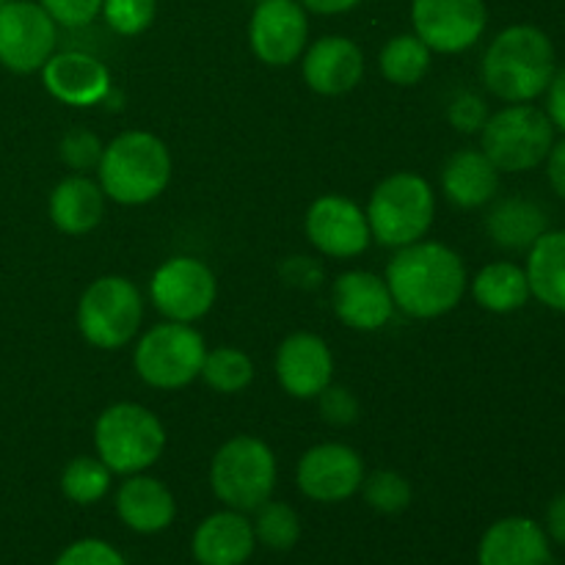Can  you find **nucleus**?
Returning <instances> with one entry per match:
<instances>
[{"instance_id":"obj_40","label":"nucleus","mask_w":565,"mask_h":565,"mask_svg":"<svg viewBox=\"0 0 565 565\" xmlns=\"http://www.w3.org/2000/svg\"><path fill=\"white\" fill-rule=\"evenodd\" d=\"M546 116L565 136V70H557L552 77L550 88H546Z\"/></svg>"},{"instance_id":"obj_5","label":"nucleus","mask_w":565,"mask_h":565,"mask_svg":"<svg viewBox=\"0 0 565 565\" xmlns=\"http://www.w3.org/2000/svg\"><path fill=\"white\" fill-rule=\"evenodd\" d=\"M94 450L114 475L152 469L166 450V428L152 408L141 403H114L94 423Z\"/></svg>"},{"instance_id":"obj_1","label":"nucleus","mask_w":565,"mask_h":565,"mask_svg":"<svg viewBox=\"0 0 565 565\" xmlns=\"http://www.w3.org/2000/svg\"><path fill=\"white\" fill-rule=\"evenodd\" d=\"M384 279L395 309L414 320L450 315L469 290V274L461 254L436 241H417L412 246L395 248Z\"/></svg>"},{"instance_id":"obj_13","label":"nucleus","mask_w":565,"mask_h":565,"mask_svg":"<svg viewBox=\"0 0 565 565\" xmlns=\"http://www.w3.org/2000/svg\"><path fill=\"white\" fill-rule=\"evenodd\" d=\"M309 11L298 0H257L248 20V47L265 66L301 61L309 44Z\"/></svg>"},{"instance_id":"obj_33","label":"nucleus","mask_w":565,"mask_h":565,"mask_svg":"<svg viewBox=\"0 0 565 565\" xmlns=\"http://www.w3.org/2000/svg\"><path fill=\"white\" fill-rule=\"evenodd\" d=\"M158 14V0H103V20L119 36H141Z\"/></svg>"},{"instance_id":"obj_17","label":"nucleus","mask_w":565,"mask_h":565,"mask_svg":"<svg viewBox=\"0 0 565 565\" xmlns=\"http://www.w3.org/2000/svg\"><path fill=\"white\" fill-rule=\"evenodd\" d=\"M42 83L53 99L70 108H94L110 94V70L83 50H61L42 66Z\"/></svg>"},{"instance_id":"obj_8","label":"nucleus","mask_w":565,"mask_h":565,"mask_svg":"<svg viewBox=\"0 0 565 565\" xmlns=\"http://www.w3.org/2000/svg\"><path fill=\"white\" fill-rule=\"evenodd\" d=\"M555 147V125L546 110L530 103L505 105L480 130V149L500 171L522 174L539 169Z\"/></svg>"},{"instance_id":"obj_10","label":"nucleus","mask_w":565,"mask_h":565,"mask_svg":"<svg viewBox=\"0 0 565 565\" xmlns=\"http://www.w3.org/2000/svg\"><path fill=\"white\" fill-rule=\"evenodd\" d=\"M149 298L166 320L196 323L218 298V279L207 263L188 254H177L154 268L149 281Z\"/></svg>"},{"instance_id":"obj_9","label":"nucleus","mask_w":565,"mask_h":565,"mask_svg":"<svg viewBox=\"0 0 565 565\" xmlns=\"http://www.w3.org/2000/svg\"><path fill=\"white\" fill-rule=\"evenodd\" d=\"M204 337L193 329V323H166L152 326L138 340L132 353V367L138 379L152 390L174 392L185 390L199 379L204 364Z\"/></svg>"},{"instance_id":"obj_42","label":"nucleus","mask_w":565,"mask_h":565,"mask_svg":"<svg viewBox=\"0 0 565 565\" xmlns=\"http://www.w3.org/2000/svg\"><path fill=\"white\" fill-rule=\"evenodd\" d=\"M544 530L546 535H550V541L565 546V491L563 494H557L555 500L550 502V508H546Z\"/></svg>"},{"instance_id":"obj_43","label":"nucleus","mask_w":565,"mask_h":565,"mask_svg":"<svg viewBox=\"0 0 565 565\" xmlns=\"http://www.w3.org/2000/svg\"><path fill=\"white\" fill-rule=\"evenodd\" d=\"M307 11L312 14H326V17H334V14H348V11L359 9L364 0H298Z\"/></svg>"},{"instance_id":"obj_2","label":"nucleus","mask_w":565,"mask_h":565,"mask_svg":"<svg viewBox=\"0 0 565 565\" xmlns=\"http://www.w3.org/2000/svg\"><path fill=\"white\" fill-rule=\"evenodd\" d=\"M557 72L552 39L535 25H508L491 39L480 64L486 88L508 105L533 103L546 94Z\"/></svg>"},{"instance_id":"obj_18","label":"nucleus","mask_w":565,"mask_h":565,"mask_svg":"<svg viewBox=\"0 0 565 565\" xmlns=\"http://www.w3.org/2000/svg\"><path fill=\"white\" fill-rule=\"evenodd\" d=\"M303 83L320 97H342L364 77V53L353 39L331 33L307 44L301 55Z\"/></svg>"},{"instance_id":"obj_28","label":"nucleus","mask_w":565,"mask_h":565,"mask_svg":"<svg viewBox=\"0 0 565 565\" xmlns=\"http://www.w3.org/2000/svg\"><path fill=\"white\" fill-rule=\"evenodd\" d=\"M430 61H434V50H430L414 31L392 36L390 42L381 47L379 55L381 75L401 88L417 86V83L428 75Z\"/></svg>"},{"instance_id":"obj_12","label":"nucleus","mask_w":565,"mask_h":565,"mask_svg":"<svg viewBox=\"0 0 565 565\" xmlns=\"http://www.w3.org/2000/svg\"><path fill=\"white\" fill-rule=\"evenodd\" d=\"M414 33L439 55L472 50L489 25L483 0H412Z\"/></svg>"},{"instance_id":"obj_34","label":"nucleus","mask_w":565,"mask_h":565,"mask_svg":"<svg viewBox=\"0 0 565 565\" xmlns=\"http://www.w3.org/2000/svg\"><path fill=\"white\" fill-rule=\"evenodd\" d=\"M105 143L99 136L88 127H72L58 143V158L64 160L66 169L75 174H86V171H97L99 160H103Z\"/></svg>"},{"instance_id":"obj_32","label":"nucleus","mask_w":565,"mask_h":565,"mask_svg":"<svg viewBox=\"0 0 565 565\" xmlns=\"http://www.w3.org/2000/svg\"><path fill=\"white\" fill-rule=\"evenodd\" d=\"M359 491H362L364 502L381 516H401L414 502L412 483H408L406 475L395 472V469H375V472L364 475V483Z\"/></svg>"},{"instance_id":"obj_41","label":"nucleus","mask_w":565,"mask_h":565,"mask_svg":"<svg viewBox=\"0 0 565 565\" xmlns=\"http://www.w3.org/2000/svg\"><path fill=\"white\" fill-rule=\"evenodd\" d=\"M544 163H546V180H550L552 191H555L561 199H565V138L563 141H555V147L550 149Z\"/></svg>"},{"instance_id":"obj_14","label":"nucleus","mask_w":565,"mask_h":565,"mask_svg":"<svg viewBox=\"0 0 565 565\" xmlns=\"http://www.w3.org/2000/svg\"><path fill=\"white\" fill-rule=\"evenodd\" d=\"M362 456L342 441L309 447L296 467V486L307 500L337 505L359 494L364 483Z\"/></svg>"},{"instance_id":"obj_25","label":"nucleus","mask_w":565,"mask_h":565,"mask_svg":"<svg viewBox=\"0 0 565 565\" xmlns=\"http://www.w3.org/2000/svg\"><path fill=\"white\" fill-rule=\"evenodd\" d=\"M524 274L530 281V296L552 312L565 315V230H546L527 248Z\"/></svg>"},{"instance_id":"obj_38","label":"nucleus","mask_w":565,"mask_h":565,"mask_svg":"<svg viewBox=\"0 0 565 565\" xmlns=\"http://www.w3.org/2000/svg\"><path fill=\"white\" fill-rule=\"evenodd\" d=\"M58 28H86L103 14V0H36Z\"/></svg>"},{"instance_id":"obj_19","label":"nucleus","mask_w":565,"mask_h":565,"mask_svg":"<svg viewBox=\"0 0 565 565\" xmlns=\"http://www.w3.org/2000/svg\"><path fill=\"white\" fill-rule=\"evenodd\" d=\"M331 307L337 320L353 331H381L395 315L386 279L370 270H345L331 285Z\"/></svg>"},{"instance_id":"obj_21","label":"nucleus","mask_w":565,"mask_h":565,"mask_svg":"<svg viewBox=\"0 0 565 565\" xmlns=\"http://www.w3.org/2000/svg\"><path fill=\"white\" fill-rule=\"evenodd\" d=\"M478 565H552V541L535 519L505 516L480 539Z\"/></svg>"},{"instance_id":"obj_30","label":"nucleus","mask_w":565,"mask_h":565,"mask_svg":"<svg viewBox=\"0 0 565 565\" xmlns=\"http://www.w3.org/2000/svg\"><path fill=\"white\" fill-rule=\"evenodd\" d=\"M114 472L97 456H77L61 472V494L75 505H97L110 491Z\"/></svg>"},{"instance_id":"obj_36","label":"nucleus","mask_w":565,"mask_h":565,"mask_svg":"<svg viewBox=\"0 0 565 565\" xmlns=\"http://www.w3.org/2000/svg\"><path fill=\"white\" fill-rule=\"evenodd\" d=\"M489 116V105H486V99L475 92H458L456 97L450 99V105H447V121H450L458 132H469V136L483 130Z\"/></svg>"},{"instance_id":"obj_6","label":"nucleus","mask_w":565,"mask_h":565,"mask_svg":"<svg viewBox=\"0 0 565 565\" xmlns=\"http://www.w3.org/2000/svg\"><path fill=\"white\" fill-rule=\"evenodd\" d=\"M279 463L259 436L241 434L215 450L210 461V489L224 508L254 513L274 497Z\"/></svg>"},{"instance_id":"obj_35","label":"nucleus","mask_w":565,"mask_h":565,"mask_svg":"<svg viewBox=\"0 0 565 565\" xmlns=\"http://www.w3.org/2000/svg\"><path fill=\"white\" fill-rule=\"evenodd\" d=\"M53 565H130L127 557L114 544L103 539H81L72 541Z\"/></svg>"},{"instance_id":"obj_22","label":"nucleus","mask_w":565,"mask_h":565,"mask_svg":"<svg viewBox=\"0 0 565 565\" xmlns=\"http://www.w3.org/2000/svg\"><path fill=\"white\" fill-rule=\"evenodd\" d=\"M116 516L138 535H158L177 519V500L163 480L147 472L127 475L116 489Z\"/></svg>"},{"instance_id":"obj_31","label":"nucleus","mask_w":565,"mask_h":565,"mask_svg":"<svg viewBox=\"0 0 565 565\" xmlns=\"http://www.w3.org/2000/svg\"><path fill=\"white\" fill-rule=\"evenodd\" d=\"M252 524L257 544H263L270 552H290L301 541V516H298V511L287 502L274 500V497L254 511Z\"/></svg>"},{"instance_id":"obj_15","label":"nucleus","mask_w":565,"mask_h":565,"mask_svg":"<svg viewBox=\"0 0 565 565\" xmlns=\"http://www.w3.org/2000/svg\"><path fill=\"white\" fill-rule=\"evenodd\" d=\"M303 232L315 252L331 259H351L367 252L370 224L364 210L353 199L340 193H326L309 204L303 215Z\"/></svg>"},{"instance_id":"obj_27","label":"nucleus","mask_w":565,"mask_h":565,"mask_svg":"<svg viewBox=\"0 0 565 565\" xmlns=\"http://www.w3.org/2000/svg\"><path fill=\"white\" fill-rule=\"evenodd\" d=\"M469 292L478 301V307L491 315L519 312L533 298L524 268L516 263H508V259L483 265L475 274V279H469Z\"/></svg>"},{"instance_id":"obj_29","label":"nucleus","mask_w":565,"mask_h":565,"mask_svg":"<svg viewBox=\"0 0 565 565\" xmlns=\"http://www.w3.org/2000/svg\"><path fill=\"white\" fill-rule=\"evenodd\" d=\"M199 379L218 395H237L248 390L254 381V362L246 351L232 345H218L204 353V364Z\"/></svg>"},{"instance_id":"obj_3","label":"nucleus","mask_w":565,"mask_h":565,"mask_svg":"<svg viewBox=\"0 0 565 565\" xmlns=\"http://www.w3.org/2000/svg\"><path fill=\"white\" fill-rule=\"evenodd\" d=\"M171 171L174 160L163 138L149 130H127L105 143L97 182L108 202L141 207L163 196L171 185Z\"/></svg>"},{"instance_id":"obj_26","label":"nucleus","mask_w":565,"mask_h":565,"mask_svg":"<svg viewBox=\"0 0 565 565\" xmlns=\"http://www.w3.org/2000/svg\"><path fill=\"white\" fill-rule=\"evenodd\" d=\"M486 230L494 246L505 252H527L550 230V221H546L544 207L533 199L508 196L491 207Z\"/></svg>"},{"instance_id":"obj_20","label":"nucleus","mask_w":565,"mask_h":565,"mask_svg":"<svg viewBox=\"0 0 565 565\" xmlns=\"http://www.w3.org/2000/svg\"><path fill=\"white\" fill-rule=\"evenodd\" d=\"M257 550L248 513L215 511L199 522L191 539V555L199 565H246Z\"/></svg>"},{"instance_id":"obj_11","label":"nucleus","mask_w":565,"mask_h":565,"mask_svg":"<svg viewBox=\"0 0 565 565\" xmlns=\"http://www.w3.org/2000/svg\"><path fill=\"white\" fill-rule=\"evenodd\" d=\"M58 44V25L36 0L0 6V66L14 75L42 72Z\"/></svg>"},{"instance_id":"obj_7","label":"nucleus","mask_w":565,"mask_h":565,"mask_svg":"<svg viewBox=\"0 0 565 565\" xmlns=\"http://www.w3.org/2000/svg\"><path fill=\"white\" fill-rule=\"evenodd\" d=\"M77 331L103 351H119L143 323V296L127 276L108 274L94 279L77 301Z\"/></svg>"},{"instance_id":"obj_24","label":"nucleus","mask_w":565,"mask_h":565,"mask_svg":"<svg viewBox=\"0 0 565 565\" xmlns=\"http://www.w3.org/2000/svg\"><path fill=\"white\" fill-rule=\"evenodd\" d=\"M105 204H108V196L97 180L86 174H70L50 193L47 213L61 235L83 237L103 224Z\"/></svg>"},{"instance_id":"obj_44","label":"nucleus","mask_w":565,"mask_h":565,"mask_svg":"<svg viewBox=\"0 0 565 565\" xmlns=\"http://www.w3.org/2000/svg\"><path fill=\"white\" fill-rule=\"evenodd\" d=\"M3 3H9V0H0V6H3Z\"/></svg>"},{"instance_id":"obj_16","label":"nucleus","mask_w":565,"mask_h":565,"mask_svg":"<svg viewBox=\"0 0 565 565\" xmlns=\"http://www.w3.org/2000/svg\"><path fill=\"white\" fill-rule=\"evenodd\" d=\"M274 370L287 395L296 401H315L326 386L334 384V353L323 337L296 331L281 340Z\"/></svg>"},{"instance_id":"obj_23","label":"nucleus","mask_w":565,"mask_h":565,"mask_svg":"<svg viewBox=\"0 0 565 565\" xmlns=\"http://www.w3.org/2000/svg\"><path fill=\"white\" fill-rule=\"evenodd\" d=\"M500 174L483 149H458L441 166V193L461 210L486 207L500 193Z\"/></svg>"},{"instance_id":"obj_39","label":"nucleus","mask_w":565,"mask_h":565,"mask_svg":"<svg viewBox=\"0 0 565 565\" xmlns=\"http://www.w3.org/2000/svg\"><path fill=\"white\" fill-rule=\"evenodd\" d=\"M281 276L287 279V285L301 287V290H315V287H320V279H323V268L312 257H290L281 265Z\"/></svg>"},{"instance_id":"obj_37","label":"nucleus","mask_w":565,"mask_h":565,"mask_svg":"<svg viewBox=\"0 0 565 565\" xmlns=\"http://www.w3.org/2000/svg\"><path fill=\"white\" fill-rule=\"evenodd\" d=\"M315 401L320 403V417L329 425H334V428L353 425L359 419V412H362L356 395L351 390H345V386L329 384Z\"/></svg>"},{"instance_id":"obj_4","label":"nucleus","mask_w":565,"mask_h":565,"mask_svg":"<svg viewBox=\"0 0 565 565\" xmlns=\"http://www.w3.org/2000/svg\"><path fill=\"white\" fill-rule=\"evenodd\" d=\"M370 235L386 248H403L425 241L436 221L434 185L417 171H395L370 193Z\"/></svg>"}]
</instances>
